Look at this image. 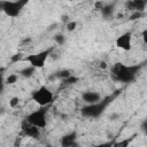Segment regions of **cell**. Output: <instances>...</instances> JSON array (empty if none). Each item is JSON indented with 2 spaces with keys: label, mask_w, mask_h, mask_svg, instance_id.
I'll list each match as a JSON object with an SVG mask.
<instances>
[{
  "label": "cell",
  "mask_w": 147,
  "mask_h": 147,
  "mask_svg": "<svg viewBox=\"0 0 147 147\" xmlns=\"http://www.w3.org/2000/svg\"><path fill=\"white\" fill-rule=\"evenodd\" d=\"M139 65H126L123 63H115L111 69V76L116 82H122V83H131L136 76L138 75L139 71Z\"/></svg>",
  "instance_id": "1"
},
{
  "label": "cell",
  "mask_w": 147,
  "mask_h": 147,
  "mask_svg": "<svg viewBox=\"0 0 147 147\" xmlns=\"http://www.w3.org/2000/svg\"><path fill=\"white\" fill-rule=\"evenodd\" d=\"M31 99L38 107H49L53 102L54 95L46 85H41L34 92H32Z\"/></svg>",
  "instance_id": "2"
},
{
  "label": "cell",
  "mask_w": 147,
  "mask_h": 147,
  "mask_svg": "<svg viewBox=\"0 0 147 147\" xmlns=\"http://www.w3.org/2000/svg\"><path fill=\"white\" fill-rule=\"evenodd\" d=\"M47 110L48 107H38L34 110H31L26 115L25 119L39 130L45 129L47 125Z\"/></svg>",
  "instance_id": "3"
},
{
  "label": "cell",
  "mask_w": 147,
  "mask_h": 147,
  "mask_svg": "<svg viewBox=\"0 0 147 147\" xmlns=\"http://www.w3.org/2000/svg\"><path fill=\"white\" fill-rule=\"evenodd\" d=\"M54 47H49L47 49H44V51H40L38 53H34V54H30V55H26L24 57V61L29 63L30 67L34 68V69H41L45 67V63L47 61V59L49 57L52 51H53Z\"/></svg>",
  "instance_id": "4"
},
{
  "label": "cell",
  "mask_w": 147,
  "mask_h": 147,
  "mask_svg": "<svg viewBox=\"0 0 147 147\" xmlns=\"http://www.w3.org/2000/svg\"><path fill=\"white\" fill-rule=\"evenodd\" d=\"M28 5L26 0H16V1H1L0 9L9 17H16L21 10Z\"/></svg>",
  "instance_id": "5"
},
{
  "label": "cell",
  "mask_w": 147,
  "mask_h": 147,
  "mask_svg": "<svg viewBox=\"0 0 147 147\" xmlns=\"http://www.w3.org/2000/svg\"><path fill=\"white\" fill-rule=\"evenodd\" d=\"M107 105H108V100L107 99L106 100H101V101H99L96 103L86 105V106H84L82 108V115L85 116V117H92V118L98 117L103 113V110L106 109Z\"/></svg>",
  "instance_id": "6"
},
{
  "label": "cell",
  "mask_w": 147,
  "mask_h": 147,
  "mask_svg": "<svg viewBox=\"0 0 147 147\" xmlns=\"http://www.w3.org/2000/svg\"><path fill=\"white\" fill-rule=\"evenodd\" d=\"M116 46L123 51H130L132 47V32L127 31L117 37L116 39Z\"/></svg>",
  "instance_id": "7"
},
{
  "label": "cell",
  "mask_w": 147,
  "mask_h": 147,
  "mask_svg": "<svg viewBox=\"0 0 147 147\" xmlns=\"http://www.w3.org/2000/svg\"><path fill=\"white\" fill-rule=\"evenodd\" d=\"M21 130H22V133L25 136V137H29V138H34L37 139L39 136H40V130L36 126H33L32 124H30L25 118L22 121L21 123Z\"/></svg>",
  "instance_id": "8"
},
{
  "label": "cell",
  "mask_w": 147,
  "mask_h": 147,
  "mask_svg": "<svg viewBox=\"0 0 147 147\" xmlns=\"http://www.w3.org/2000/svg\"><path fill=\"white\" fill-rule=\"evenodd\" d=\"M61 147H75L77 146V133L75 131L64 134L60 140Z\"/></svg>",
  "instance_id": "9"
},
{
  "label": "cell",
  "mask_w": 147,
  "mask_h": 147,
  "mask_svg": "<svg viewBox=\"0 0 147 147\" xmlns=\"http://www.w3.org/2000/svg\"><path fill=\"white\" fill-rule=\"evenodd\" d=\"M82 99L84 100V102L86 105H92V103H96L99 101L102 100V96L100 93L98 92H93V91H87V92H84L82 94Z\"/></svg>",
  "instance_id": "10"
},
{
  "label": "cell",
  "mask_w": 147,
  "mask_h": 147,
  "mask_svg": "<svg viewBox=\"0 0 147 147\" xmlns=\"http://www.w3.org/2000/svg\"><path fill=\"white\" fill-rule=\"evenodd\" d=\"M127 7L134 11H144L145 7H146V1H141V0H134V1H130L127 2Z\"/></svg>",
  "instance_id": "11"
},
{
  "label": "cell",
  "mask_w": 147,
  "mask_h": 147,
  "mask_svg": "<svg viewBox=\"0 0 147 147\" xmlns=\"http://www.w3.org/2000/svg\"><path fill=\"white\" fill-rule=\"evenodd\" d=\"M36 70H37V69H34V68H32V67L28 65V67L23 68V69L20 71V75H21V76H23V77H25V78H30V77L34 74V71H36Z\"/></svg>",
  "instance_id": "12"
},
{
  "label": "cell",
  "mask_w": 147,
  "mask_h": 147,
  "mask_svg": "<svg viewBox=\"0 0 147 147\" xmlns=\"http://www.w3.org/2000/svg\"><path fill=\"white\" fill-rule=\"evenodd\" d=\"M131 138H124L122 140H115L113 147H129L131 142Z\"/></svg>",
  "instance_id": "13"
},
{
  "label": "cell",
  "mask_w": 147,
  "mask_h": 147,
  "mask_svg": "<svg viewBox=\"0 0 147 147\" xmlns=\"http://www.w3.org/2000/svg\"><path fill=\"white\" fill-rule=\"evenodd\" d=\"M17 79H18V75H16V74H11V75H9L8 77H7V79H6V84H8V85H11V84H15L16 82H17Z\"/></svg>",
  "instance_id": "14"
},
{
  "label": "cell",
  "mask_w": 147,
  "mask_h": 147,
  "mask_svg": "<svg viewBox=\"0 0 147 147\" xmlns=\"http://www.w3.org/2000/svg\"><path fill=\"white\" fill-rule=\"evenodd\" d=\"M18 103H20V99H18L17 96H13V98L9 100V106H10L11 108L17 107V106H18Z\"/></svg>",
  "instance_id": "15"
},
{
  "label": "cell",
  "mask_w": 147,
  "mask_h": 147,
  "mask_svg": "<svg viewBox=\"0 0 147 147\" xmlns=\"http://www.w3.org/2000/svg\"><path fill=\"white\" fill-rule=\"evenodd\" d=\"M70 76H71V74H70L69 70H62V71H60V72L57 74V77H60V78H62V79L68 78V77H70Z\"/></svg>",
  "instance_id": "16"
},
{
  "label": "cell",
  "mask_w": 147,
  "mask_h": 147,
  "mask_svg": "<svg viewBox=\"0 0 147 147\" xmlns=\"http://www.w3.org/2000/svg\"><path fill=\"white\" fill-rule=\"evenodd\" d=\"M116 139L114 138V139H111V140H109V141H105V142H101V144H99L96 147H113V145H114V141H115Z\"/></svg>",
  "instance_id": "17"
},
{
  "label": "cell",
  "mask_w": 147,
  "mask_h": 147,
  "mask_svg": "<svg viewBox=\"0 0 147 147\" xmlns=\"http://www.w3.org/2000/svg\"><path fill=\"white\" fill-rule=\"evenodd\" d=\"M76 26H77V22H76V21H70V22L67 24V30H68L69 32H71V31H74V30L76 29Z\"/></svg>",
  "instance_id": "18"
},
{
  "label": "cell",
  "mask_w": 147,
  "mask_h": 147,
  "mask_svg": "<svg viewBox=\"0 0 147 147\" xmlns=\"http://www.w3.org/2000/svg\"><path fill=\"white\" fill-rule=\"evenodd\" d=\"M21 60H24V57H23V55H22L21 53L15 54V55L11 56V61H13L14 63H16V62H18V61H21Z\"/></svg>",
  "instance_id": "19"
},
{
  "label": "cell",
  "mask_w": 147,
  "mask_h": 147,
  "mask_svg": "<svg viewBox=\"0 0 147 147\" xmlns=\"http://www.w3.org/2000/svg\"><path fill=\"white\" fill-rule=\"evenodd\" d=\"M54 40L57 42V44H63L64 42V36L63 34H56L55 37H54Z\"/></svg>",
  "instance_id": "20"
},
{
  "label": "cell",
  "mask_w": 147,
  "mask_h": 147,
  "mask_svg": "<svg viewBox=\"0 0 147 147\" xmlns=\"http://www.w3.org/2000/svg\"><path fill=\"white\" fill-rule=\"evenodd\" d=\"M2 88H3V80H2V77L0 76V92L2 91Z\"/></svg>",
  "instance_id": "21"
},
{
  "label": "cell",
  "mask_w": 147,
  "mask_h": 147,
  "mask_svg": "<svg viewBox=\"0 0 147 147\" xmlns=\"http://www.w3.org/2000/svg\"><path fill=\"white\" fill-rule=\"evenodd\" d=\"M129 147H132V146H129Z\"/></svg>",
  "instance_id": "22"
}]
</instances>
